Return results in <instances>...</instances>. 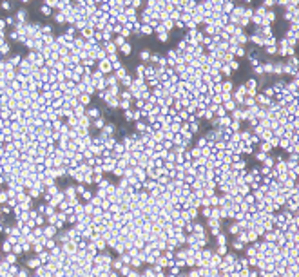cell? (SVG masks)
I'll return each instance as SVG.
<instances>
[{
	"mask_svg": "<svg viewBox=\"0 0 299 277\" xmlns=\"http://www.w3.org/2000/svg\"><path fill=\"white\" fill-rule=\"evenodd\" d=\"M63 194H65L67 199H73V197H76V189H75V187H67Z\"/></svg>",
	"mask_w": 299,
	"mask_h": 277,
	"instance_id": "cell-13",
	"label": "cell"
},
{
	"mask_svg": "<svg viewBox=\"0 0 299 277\" xmlns=\"http://www.w3.org/2000/svg\"><path fill=\"white\" fill-rule=\"evenodd\" d=\"M89 125H91V118L87 116V114H82V116H78V127H82V129H89Z\"/></svg>",
	"mask_w": 299,
	"mask_h": 277,
	"instance_id": "cell-6",
	"label": "cell"
},
{
	"mask_svg": "<svg viewBox=\"0 0 299 277\" xmlns=\"http://www.w3.org/2000/svg\"><path fill=\"white\" fill-rule=\"evenodd\" d=\"M82 197H83V199H87V201H91V197H93V192L85 189V190L82 192Z\"/></svg>",
	"mask_w": 299,
	"mask_h": 277,
	"instance_id": "cell-38",
	"label": "cell"
},
{
	"mask_svg": "<svg viewBox=\"0 0 299 277\" xmlns=\"http://www.w3.org/2000/svg\"><path fill=\"white\" fill-rule=\"evenodd\" d=\"M216 243H218V245H227V236L219 232V234L216 236Z\"/></svg>",
	"mask_w": 299,
	"mask_h": 277,
	"instance_id": "cell-27",
	"label": "cell"
},
{
	"mask_svg": "<svg viewBox=\"0 0 299 277\" xmlns=\"http://www.w3.org/2000/svg\"><path fill=\"white\" fill-rule=\"evenodd\" d=\"M98 69L105 74V73H112V67H111V62L107 60V58H103V60H98Z\"/></svg>",
	"mask_w": 299,
	"mask_h": 277,
	"instance_id": "cell-1",
	"label": "cell"
},
{
	"mask_svg": "<svg viewBox=\"0 0 299 277\" xmlns=\"http://www.w3.org/2000/svg\"><path fill=\"white\" fill-rule=\"evenodd\" d=\"M42 263H40V259H29L27 261V266L29 268H36V266H40Z\"/></svg>",
	"mask_w": 299,
	"mask_h": 277,
	"instance_id": "cell-34",
	"label": "cell"
},
{
	"mask_svg": "<svg viewBox=\"0 0 299 277\" xmlns=\"http://www.w3.org/2000/svg\"><path fill=\"white\" fill-rule=\"evenodd\" d=\"M123 42H125V38H123V36H118L116 40H114V43H116V47H118V45H122Z\"/></svg>",
	"mask_w": 299,
	"mask_h": 277,
	"instance_id": "cell-53",
	"label": "cell"
},
{
	"mask_svg": "<svg viewBox=\"0 0 299 277\" xmlns=\"http://www.w3.org/2000/svg\"><path fill=\"white\" fill-rule=\"evenodd\" d=\"M13 22H15V20H13L11 16H7V18H6V24H13Z\"/></svg>",
	"mask_w": 299,
	"mask_h": 277,
	"instance_id": "cell-57",
	"label": "cell"
},
{
	"mask_svg": "<svg viewBox=\"0 0 299 277\" xmlns=\"http://www.w3.org/2000/svg\"><path fill=\"white\" fill-rule=\"evenodd\" d=\"M80 103H82V105H89V103H91V94L82 92V94H80Z\"/></svg>",
	"mask_w": 299,
	"mask_h": 277,
	"instance_id": "cell-17",
	"label": "cell"
},
{
	"mask_svg": "<svg viewBox=\"0 0 299 277\" xmlns=\"http://www.w3.org/2000/svg\"><path fill=\"white\" fill-rule=\"evenodd\" d=\"M140 33H142V35H152L154 29H152L149 24H142V26H140Z\"/></svg>",
	"mask_w": 299,
	"mask_h": 277,
	"instance_id": "cell-14",
	"label": "cell"
},
{
	"mask_svg": "<svg viewBox=\"0 0 299 277\" xmlns=\"http://www.w3.org/2000/svg\"><path fill=\"white\" fill-rule=\"evenodd\" d=\"M243 2H245V4H248V2H250V0H243Z\"/></svg>",
	"mask_w": 299,
	"mask_h": 277,
	"instance_id": "cell-58",
	"label": "cell"
},
{
	"mask_svg": "<svg viewBox=\"0 0 299 277\" xmlns=\"http://www.w3.org/2000/svg\"><path fill=\"white\" fill-rule=\"evenodd\" d=\"M228 67H230L232 71H238V69H239V62L238 60H230V62H228Z\"/></svg>",
	"mask_w": 299,
	"mask_h": 277,
	"instance_id": "cell-36",
	"label": "cell"
},
{
	"mask_svg": "<svg viewBox=\"0 0 299 277\" xmlns=\"http://www.w3.org/2000/svg\"><path fill=\"white\" fill-rule=\"evenodd\" d=\"M2 248H4V252H11V248H13V243H9V241H4Z\"/></svg>",
	"mask_w": 299,
	"mask_h": 277,
	"instance_id": "cell-43",
	"label": "cell"
},
{
	"mask_svg": "<svg viewBox=\"0 0 299 277\" xmlns=\"http://www.w3.org/2000/svg\"><path fill=\"white\" fill-rule=\"evenodd\" d=\"M219 73H221L223 76H227V78H230V76H232V69L228 67V63H223V65L219 67Z\"/></svg>",
	"mask_w": 299,
	"mask_h": 277,
	"instance_id": "cell-9",
	"label": "cell"
},
{
	"mask_svg": "<svg viewBox=\"0 0 299 277\" xmlns=\"http://www.w3.org/2000/svg\"><path fill=\"white\" fill-rule=\"evenodd\" d=\"M158 38H159V42H167L171 38V35H169V31H162V33H158Z\"/></svg>",
	"mask_w": 299,
	"mask_h": 277,
	"instance_id": "cell-28",
	"label": "cell"
},
{
	"mask_svg": "<svg viewBox=\"0 0 299 277\" xmlns=\"http://www.w3.org/2000/svg\"><path fill=\"white\" fill-rule=\"evenodd\" d=\"M265 51H267L268 55H275V53H278V43H274V45H265Z\"/></svg>",
	"mask_w": 299,
	"mask_h": 277,
	"instance_id": "cell-23",
	"label": "cell"
},
{
	"mask_svg": "<svg viewBox=\"0 0 299 277\" xmlns=\"http://www.w3.org/2000/svg\"><path fill=\"white\" fill-rule=\"evenodd\" d=\"M22 2H29V0H22Z\"/></svg>",
	"mask_w": 299,
	"mask_h": 277,
	"instance_id": "cell-59",
	"label": "cell"
},
{
	"mask_svg": "<svg viewBox=\"0 0 299 277\" xmlns=\"http://www.w3.org/2000/svg\"><path fill=\"white\" fill-rule=\"evenodd\" d=\"M250 42H254V45H259V47H263V45H265V36L259 35V33H252Z\"/></svg>",
	"mask_w": 299,
	"mask_h": 277,
	"instance_id": "cell-5",
	"label": "cell"
},
{
	"mask_svg": "<svg viewBox=\"0 0 299 277\" xmlns=\"http://www.w3.org/2000/svg\"><path fill=\"white\" fill-rule=\"evenodd\" d=\"M245 87H247V89H258V82H256L254 78H250V80L245 83Z\"/></svg>",
	"mask_w": 299,
	"mask_h": 277,
	"instance_id": "cell-30",
	"label": "cell"
},
{
	"mask_svg": "<svg viewBox=\"0 0 299 277\" xmlns=\"http://www.w3.org/2000/svg\"><path fill=\"white\" fill-rule=\"evenodd\" d=\"M103 49H105V53H107V55H116V51H118L116 43H114L112 40H109V42H103Z\"/></svg>",
	"mask_w": 299,
	"mask_h": 277,
	"instance_id": "cell-3",
	"label": "cell"
},
{
	"mask_svg": "<svg viewBox=\"0 0 299 277\" xmlns=\"http://www.w3.org/2000/svg\"><path fill=\"white\" fill-rule=\"evenodd\" d=\"M122 83H123V85H127V87H129V85H131V83H132V78H131V76H129V74H125V76H123V78H122Z\"/></svg>",
	"mask_w": 299,
	"mask_h": 277,
	"instance_id": "cell-40",
	"label": "cell"
},
{
	"mask_svg": "<svg viewBox=\"0 0 299 277\" xmlns=\"http://www.w3.org/2000/svg\"><path fill=\"white\" fill-rule=\"evenodd\" d=\"M256 158H258V161H263V159L267 158V152H261V150H259V152L256 154Z\"/></svg>",
	"mask_w": 299,
	"mask_h": 277,
	"instance_id": "cell-50",
	"label": "cell"
},
{
	"mask_svg": "<svg viewBox=\"0 0 299 277\" xmlns=\"http://www.w3.org/2000/svg\"><path fill=\"white\" fill-rule=\"evenodd\" d=\"M232 248H234V250H238V252H243V250H245V243H243V241H239V239H236V241L232 243Z\"/></svg>",
	"mask_w": 299,
	"mask_h": 277,
	"instance_id": "cell-20",
	"label": "cell"
},
{
	"mask_svg": "<svg viewBox=\"0 0 299 277\" xmlns=\"http://www.w3.org/2000/svg\"><path fill=\"white\" fill-rule=\"evenodd\" d=\"M122 266H123L122 259H112V261H111V268H112V270H120Z\"/></svg>",
	"mask_w": 299,
	"mask_h": 277,
	"instance_id": "cell-21",
	"label": "cell"
},
{
	"mask_svg": "<svg viewBox=\"0 0 299 277\" xmlns=\"http://www.w3.org/2000/svg\"><path fill=\"white\" fill-rule=\"evenodd\" d=\"M111 67H112V71H118V69H122V62L116 58L114 62H111Z\"/></svg>",
	"mask_w": 299,
	"mask_h": 277,
	"instance_id": "cell-35",
	"label": "cell"
},
{
	"mask_svg": "<svg viewBox=\"0 0 299 277\" xmlns=\"http://www.w3.org/2000/svg\"><path fill=\"white\" fill-rule=\"evenodd\" d=\"M199 156H201V149H199V147H194V149L190 150V158L196 159V158H199Z\"/></svg>",
	"mask_w": 299,
	"mask_h": 277,
	"instance_id": "cell-33",
	"label": "cell"
},
{
	"mask_svg": "<svg viewBox=\"0 0 299 277\" xmlns=\"http://www.w3.org/2000/svg\"><path fill=\"white\" fill-rule=\"evenodd\" d=\"M93 123H94V127H96V129H100V130H102V129H103V125H105V118H103V116H98V118H94V122H93Z\"/></svg>",
	"mask_w": 299,
	"mask_h": 277,
	"instance_id": "cell-15",
	"label": "cell"
},
{
	"mask_svg": "<svg viewBox=\"0 0 299 277\" xmlns=\"http://www.w3.org/2000/svg\"><path fill=\"white\" fill-rule=\"evenodd\" d=\"M274 94H275V92H274V89H272V87H267V89H265V96H267V98H268V96L272 98Z\"/></svg>",
	"mask_w": 299,
	"mask_h": 277,
	"instance_id": "cell-46",
	"label": "cell"
},
{
	"mask_svg": "<svg viewBox=\"0 0 299 277\" xmlns=\"http://www.w3.org/2000/svg\"><path fill=\"white\" fill-rule=\"evenodd\" d=\"M145 73V65H136V76Z\"/></svg>",
	"mask_w": 299,
	"mask_h": 277,
	"instance_id": "cell-48",
	"label": "cell"
},
{
	"mask_svg": "<svg viewBox=\"0 0 299 277\" xmlns=\"http://www.w3.org/2000/svg\"><path fill=\"white\" fill-rule=\"evenodd\" d=\"M216 253H219V256H225V253H227V246H225V245H218Z\"/></svg>",
	"mask_w": 299,
	"mask_h": 277,
	"instance_id": "cell-39",
	"label": "cell"
},
{
	"mask_svg": "<svg viewBox=\"0 0 299 277\" xmlns=\"http://www.w3.org/2000/svg\"><path fill=\"white\" fill-rule=\"evenodd\" d=\"M75 189H76V196H78V194H82L85 190V185H78V187H75Z\"/></svg>",
	"mask_w": 299,
	"mask_h": 277,
	"instance_id": "cell-52",
	"label": "cell"
},
{
	"mask_svg": "<svg viewBox=\"0 0 299 277\" xmlns=\"http://www.w3.org/2000/svg\"><path fill=\"white\" fill-rule=\"evenodd\" d=\"M55 20H56V22H60V24H62V22H65L63 13H62V11H60V13H56V15H55Z\"/></svg>",
	"mask_w": 299,
	"mask_h": 277,
	"instance_id": "cell-41",
	"label": "cell"
},
{
	"mask_svg": "<svg viewBox=\"0 0 299 277\" xmlns=\"http://www.w3.org/2000/svg\"><path fill=\"white\" fill-rule=\"evenodd\" d=\"M118 49H120V51H122V53H123L125 56H129V55L132 53V45H131L129 42H123L122 45H118Z\"/></svg>",
	"mask_w": 299,
	"mask_h": 277,
	"instance_id": "cell-8",
	"label": "cell"
},
{
	"mask_svg": "<svg viewBox=\"0 0 299 277\" xmlns=\"http://www.w3.org/2000/svg\"><path fill=\"white\" fill-rule=\"evenodd\" d=\"M140 58H142L143 62H149V58H151V51H149V49H143V51L140 53Z\"/></svg>",
	"mask_w": 299,
	"mask_h": 277,
	"instance_id": "cell-31",
	"label": "cell"
},
{
	"mask_svg": "<svg viewBox=\"0 0 299 277\" xmlns=\"http://www.w3.org/2000/svg\"><path fill=\"white\" fill-rule=\"evenodd\" d=\"M6 263H7V264H15V263H16V253H13V252L9 253V252H7V257H6Z\"/></svg>",
	"mask_w": 299,
	"mask_h": 277,
	"instance_id": "cell-25",
	"label": "cell"
},
{
	"mask_svg": "<svg viewBox=\"0 0 299 277\" xmlns=\"http://www.w3.org/2000/svg\"><path fill=\"white\" fill-rule=\"evenodd\" d=\"M259 143H261V145H259V147H261V152H270V150L274 149L270 141H259Z\"/></svg>",
	"mask_w": 299,
	"mask_h": 277,
	"instance_id": "cell-18",
	"label": "cell"
},
{
	"mask_svg": "<svg viewBox=\"0 0 299 277\" xmlns=\"http://www.w3.org/2000/svg\"><path fill=\"white\" fill-rule=\"evenodd\" d=\"M16 18H18L20 22H22V20H26V18H27V11H26V9H20V11H18V16H16Z\"/></svg>",
	"mask_w": 299,
	"mask_h": 277,
	"instance_id": "cell-37",
	"label": "cell"
},
{
	"mask_svg": "<svg viewBox=\"0 0 299 277\" xmlns=\"http://www.w3.org/2000/svg\"><path fill=\"white\" fill-rule=\"evenodd\" d=\"M42 13H44V15H47V16H49V15H51V7H49V6H45V4H44V6H42Z\"/></svg>",
	"mask_w": 299,
	"mask_h": 277,
	"instance_id": "cell-49",
	"label": "cell"
},
{
	"mask_svg": "<svg viewBox=\"0 0 299 277\" xmlns=\"http://www.w3.org/2000/svg\"><path fill=\"white\" fill-rule=\"evenodd\" d=\"M230 163H232V169H234V170H243V169H245V165H247L243 159L239 161V158H238V159H234V161H230Z\"/></svg>",
	"mask_w": 299,
	"mask_h": 277,
	"instance_id": "cell-11",
	"label": "cell"
},
{
	"mask_svg": "<svg viewBox=\"0 0 299 277\" xmlns=\"http://www.w3.org/2000/svg\"><path fill=\"white\" fill-rule=\"evenodd\" d=\"M263 163H265V167H268V169H274V165H275V161H274V158L267 156V158L263 159Z\"/></svg>",
	"mask_w": 299,
	"mask_h": 277,
	"instance_id": "cell-22",
	"label": "cell"
},
{
	"mask_svg": "<svg viewBox=\"0 0 299 277\" xmlns=\"http://www.w3.org/2000/svg\"><path fill=\"white\" fill-rule=\"evenodd\" d=\"M55 237H56L60 243H65V241H69V232H60V234L56 232V236H55Z\"/></svg>",
	"mask_w": 299,
	"mask_h": 277,
	"instance_id": "cell-19",
	"label": "cell"
},
{
	"mask_svg": "<svg viewBox=\"0 0 299 277\" xmlns=\"http://www.w3.org/2000/svg\"><path fill=\"white\" fill-rule=\"evenodd\" d=\"M239 232V226H238V223H234V225H230V234L232 236H236Z\"/></svg>",
	"mask_w": 299,
	"mask_h": 277,
	"instance_id": "cell-44",
	"label": "cell"
},
{
	"mask_svg": "<svg viewBox=\"0 0 299 277\" xmlns=\"http://www.w3.org/2000/svg\"><path fill=\"white\" fill-rule=\"evenodd\" d=\"M275 18H278V16H275V13H274L272 9H267L265 15H263V26H265V24H272V22H275Z\"/></svg>",
	"mask_w": 299,
	"mask_h": 277,
	"instance_id": "cell-4",
	"label": "cell"
},
{
	"mask_svg": "<svg viewBox=\"0 0 299 277\" xmlns=\"http://www.w3.org/2000/svg\"><path fill=\"white\" fill-rule=\"evenodd\" d=\"M102 132L107 134V136H112L114 132H116V123H105L103 129H102Z\"/></svg>",
	"mask_w": 299,
	"mask_h": 277,
	"instance_id": "cell-7",
	"label": "cell"
},
{
	"mask_svg": "<svg viewBox=\"0 0 299 277\" xmlns=\"http://www.w3.org/2000/svg\"><path fill=\"white\" fill-rule=\"evenodd\" d=\"M223 107H225V111H230V112H232V111L238 107V103L230 98V100H225V102H223Z\"/></svg>",
	"mask_w": 299,
	"mask_h": 277,
	"instance_id": "cell-10",
	"label": "cell"
},
{
	"mask_svg": "<svg viewBox=\"0 0 299 277\" xmlns=\"http://www.w3.org/2000/svg\"><path fill=\"white\" fill-rule=\"evenodd\" d=\"M123 118H125V122H131V120H132V111H129V109H127V111H125V114H123Z\"/></svg>",
	"mask_w": 299,
	"mask_h": 277,
	"instance_id": "cell-47",
	"label": "cell"
},
{
	"mask_svg": "<svg viewBox=\"0 0 299 277\" xmlns=\"http://www.w3.org/2000/svg\"><path fill=\"white\" fill-rule=\"evenodd\" d=\"M45 6H49V7H58V0H45Z\"/></svg>",
	"mask_w": 299,
	"mask_h": 277,
	"instance_id": "cell-45",
	"label": "cell"
},
{
	"mask_svg": "<svg viewBox=\"0 0 299 277\" xmlns=\"http://www.w3.org/2000/svg\"><path fill=\"white\" fill-rule=\"evenodd\" d=\"M118 107H122L123 111H127V109H131V100H120V103H118Z\"/></svg>",
	"mask_w": 299,
	"mask_h": 277,
	"instance_id": "cell-32",
	"label": "cell"
},
{
	"mask_svg": "<svg viewBox=\"0 0 299 277\" xmlns=\"http://www.w3.org/2000/svg\"><path fill=\"white\" fill-rule=\"evenodd\" d=\"M136 130H138V132H147V125L138 120V122H136Z\"/></svg>",
	"mask_w": 299,
	"mask_h": 277,
	"instance_id": "cell-29",
	"label": "cell"
},
{
	"mask_svg": "<svg viewBox=\"0 0 299 277\" xmlns=\"http://www.w3.org/2000/svg\"><path fill=\"white\" fill-rule=\"evenodd\" d=\"M51 29H53L51 26H44V27H42V33H44V35H49V33H51Z\"/></svg>",
	"mask_w": 299,
	"mask_h": 277,
	"instance_id": "cell-51",
	"label": "cell"
},
{
	"mask_svg": "<svg viewBox=\"0 0 299 277\" xmlns=\"http://www.w3.org/2000/svg\"><path fill=\"white\" fill-rule=\"evenodd\" d=\"M143 275H147V277H151V275H154V272H152V266H151V268H147V270L143 272Z\"/></svg>",
	"mask_w": 299,
	"mask_h": 277,
	"instance_id": "cell-55",
	"label": "cell"
},
{
	"mask_svg": "<svg viewBox=\"0 0 299 277\" xmlns=\"http://www.w3.org/2000/svg\"><path fill=\"white\" fill-rule=\"evenodd\" d=\"M105 83H107V87L109 85H118V78L114 74H109V76H105Z\"/></svg>",
	"mask_w": 299,
	"mask_h": 277,
	"instance_id": "cell-16",
	"label": "cell"
},
{
	"mask_svg": "<svg viewBox=\"0 0 299 277\" xmlns=\"http://www.w3.org/2000/svg\"><path fill=\"white\" fill-rule=\"evenodd\" d=\"M171 273H172V275H178V273H179V268L172 264V268H171Z\"/></svg>",
	"mask_w": 299,
	"mask_h": 277,
	"instance_id": "cell-54",
	"label": "cell"
},
{
	"mask_svg": "<svg viewBox=\"0 0 299 277\" xmlns=\"http://www.w3.org/2000/svg\"><path fill=\"white\" fill-rule=\"evenodd\" d=\"M256 253H258V245H254V246H248V248H247V256H248V257H254Z\"/></svg>",
	"mask_w": 299,
	"mask_h": 277,
	"instance_id": "cell-24",
	"label": "cell"
},
{
	"mask_svg": "<svg viewBox=\"0 0 299 277\" xmlns=\"http://www.w3.org/2000/svg\"><path fill=\"white\" fill-rule=\"evenodd\" d=\"M120 98H122V100H132V92H131L129 89H127V91H122V92H120Z\"/></svg>",
	"mask_w": 299,
	"mask_h": 277,
	"instance_id": "cell-26",
	"label": "cell"
},
{
	"mask_svg": "<svg viewBox=\"0 0 299 277\" xmlns=\"http://www.w3.org/2000/svg\"><path fill=\"white\" fill-rule=\"evenodd\" d=\"M56 226L55 225H47V226H45V228H42V236L44 237H55L56 236Z\"/></svg>",
	"mask_w": 299,
	"mask_h": 277,
	"instance_id": "cell-2",
	"label": "cell"
},
{
	"mask_svg": "<svg viewBox=\"0 0 299 277\" xmlns=\"http://www.w3.org/2000/svg\"><path fill=\"white\" fill-rule=\"evenodd\" d=\"M85 114H87V116H89L91 120H94V118L102 116V112H100V109H94V107H93V109H89V111H87Z\"/></svg>",
	"mask_w": 299,
	"mask_h": 277,
	"instance_id": "cell-12",
	"label": "cell"
},
{
	"mask_svg": "<svg viewBox=\"0 0 299 277\" xmlns=\"http://www.w3.org/2000/svg\"><path fill=\"white\" fill-rule=\"evenodd\" d=\"M120 36H123V38L131 36V29H127V27H122V31H120Z\"/></svg>",
	"mask_w": 299,
	"mask_h": 277,
	"instance_id": "cell-42",
	"label": "cell"
},
{
	"mask_svg": "<svg viewBox=\"0 0 299 277\" xmlns=\"http://www.w3.org/2000/svg\"><path fill=\"white\" fill-rule=\"evenodd\" d=\"M2 7H4V9H11V4H9V2H4Z\"/></svg>",
	"mask_w": 299,
	"mask_h": 277,
	"instance_id": "cell-56",
	"label": "cell"
}]
</instances>
